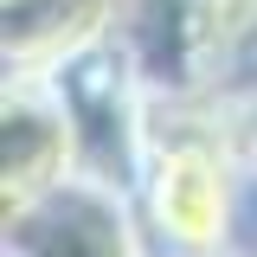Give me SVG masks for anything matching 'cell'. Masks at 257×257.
<instances>
[{
    "label": "cell",
    "mask_w": 257,
    "mask_h": 257,
    "mask_svg": "<svg viewBox=\"0 0 257 257\" xmlns=\"http://www.w3.org/2000/svg\"><path fill=\"white\" fill-rule=\"evenodd\" d=\"M7 84H52L64 64L128 32V0H0Z\"/></svg>",
    "instance_id": "obj_3"
},
{
    "label": "cell",
    "mask_w": 257,
    "mask_h": 257,
    "mask_svg": "<svg viewBox=\"0 0 257 257\" xmlns=\"http://www.w3.org/2000/svg\"><path fill=\"white\" fill-rule=\"evenodd\" d=\"M0 231H7L0 257H142L128 193L96 180V174L64 180L52 199L7 219Z\"/></svg>",
    "instance_id": "obj_2"
},
{
    "label": "cell",
    "mask_w": 257,
    "mask_h": 257,
    "mask_svg": "<svg viewBox=\"0 0 257 257\" xmlns=\"http://www.w3.org/2000/svg\"><path fill=\"white\" fill-rule=\"evenodd\" d=\"M84 174V142L52 84H0V225Z\"/></svg>",
    "instance_id": "obj_1"
}]
</instances>
